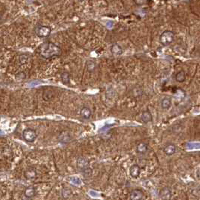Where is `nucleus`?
<instances>
[{
	"label": "nucleus",
	"instance_id": "9",
	"mask_svg": "<svg viewBox=\"0 0 200 200\" xmlns=\"http://www.w3.org/2000/svg\"><path fill=\"white\" fill-rule=\"evenodd\" d=\"M163 152L165 153L166 156H169V157L174 155L175 152H176V146L173 144H167L163 148Z\"/></svg>",
	"mask_w": 200,
	"mask_h": 200
},
{
	"label": "nucleus",
	"instance_id": "7",
	"mask_svg": "<svg viewBox=\"0 0 200 200\" xmlns=\"http://www.w3.org/2000/svg\"><path fill=\"white\" fill-rule=\"evenodd\" d=\"M130 200H142L144 198V193L141 190L135 189L130 193Z\"/></svg>",
	"mask_w": 200,
	"mask_h": 200
},
{
	"label": "nucleus",
	"instance_id": "16",
	"mask_svg": "<svg viewBox=\"0 0 200 200\" xmlns=\"http://www.w3.org/2000/svg\"><path fill=\"white\" fill-rule=\"evenodd\" d=\"M175 80L178 83H183L186 80V73L184 70H181L178 72L175 75Z\"/></svg>",
	"mask_w": 200,
	"mask_h": 200
},
{
	"label": "nucleus",
	"instance_id": "15",
	"mask_svg": "<svg viewBox=\"0 0 200 200\" xmlns=\"http://www.w3.org/2000/svg\"><path fill=\"white\" fill-rule=\"evenodd\" d=\"M147 150H148V146H147V144L144 143V142L139 143L136 147L137 152L141 154H145L147 151Z\"/></svg>",
	"mask_w": 200,
	"mask_h": 200
},
{
	"label": "nucleus",
	"instance_id": "2",
	"mask_svg": "<svg viewBox=\"0 0 200 200\" xmlns=\"http://www.w3.org/2000/svg\"><path fill=\"white\" fill-rule=\"evenodd\" d=\"M174 39V33L171 30H165L159 36V42L162 46H169Z\"/></svg>",
	"mask_w": 200,
	"mask_h": 200
},
{
	"label": "nucleus",
	"instance_id": "21",
	"mask_svg": "<svg viewBox=\"0 0 200 200\" xmlns=\"http://www.w3.org/2000/svg\"><path fill=\"white\" fill-rule=\"evenodd\" d=\"M71 194H72V191L68 187H66V188L65 187V188L63 189V196L64 198H68L71 196Z\"/></svg>",
	"mask_w": 200,
	"mask_h": 200
},
{
	"label": "nucleus",
	"instance_id": "13",
	"mask_svg": "<svg viewBox=\"0 0 200 200\" xmlns=\"http://www.w3.org/2000/svg\"><path fill=\"white\" fill-rule=\"evenodd\" d=\"M111 52L112 54L114 55H121L123 53V49H122L121 46L119 45L117 43L113 44L111 47Z\"/></svg>",
	"mask_w": 200,
	"mask_h": 200
},
{
	"label": "nucleus",
	"instance_id": "6",
	"mask_svg": "<svg viewBox=\"0 0 200 200\" xmlns=\"http://www.w3.org/2000/svg\"><path fill=\"white\" fill-rule=\"evenodd\" d=\"M159 198L162 200H170L172 198V191L169 187H164L159 192Z\"/></svg>",
	"mask_w": 200,
	"mask_h": 200
},
{
	"label": "nucleus",
	"instance_id": "17",
	"mask_svg": "<svg viewBox=\"0 0 200 200\" xmlns=\"http://www.w3.org/2000/svg\"><path fill=\"white\" fill-rule=\"evenodd\" d=\"M24 196L28 199H32L36 196V190L33 186H29L24 191Z\"/></svg>",
	"mask_w": 200,
	"mask_h": 200
},
{
	"label": "nucleus",
	"instance_id": "22",
	"mask_svg": "<svg viewBox=\"0 0 200 200\" xmlns=\"http://www.w3.org/2000/svg\"><path fill=\"white\" fill-rule=\"evenodd\" d=\"M72 183L74 184L75 185H80L81 184V181L80 180V178H78V177H72L70 178Z\"/></svg>",
	"mask_w": 200,
	"mask_h": 200
},
{
	"label": "nucleus",
	"instance_id": "5",
	"mask_svg": "<svg viewBox=\"0 0 200 200\" xmlns=\"http://www.w3.org/2000/svg\"><path fill=\"white\" fill-rule=\"evenodd\" d=\"M89 161L87 160L86 158L80 157L77 160V167L78 169L80 170L81 172H84L85 170L89 169Z\"/></svg>",
	"mask_w": 200,
	"mask_h": 200
},
{
	"label": "nucleus",
	"instance_id": "4",
	"mask_svg": "<svg viewBox=\"0 0 200 200\" xmlns=\"http://www.w3.org/2000/svg\"><path fill=\"white\" fill-rule=\"evenodd\" d=\"M23 139L29 143H33L37 139L36 131L33 129L27 128L23 131Z\"/></svg>",
	"mask_w": 200,
	"mask_h": 200
},
{
	"label": "nucleus",
	"instance_id": "8",
	"mask_svg": "<svg viewBox=\"0 0 200 200\" xmlns=\"http://www.w3.org/2000/svg\"><path fill=\"white\" fill-rule=\"evenodd\" d=\"M141 120L144 123H147L149 122H151L153 120V117L151 115V111H149L148 109L145 110L144 111H143L141 115Z\"/></svg>",
	"mask_w": 200,
	"mask_h": 200
},
{
	"label": "nucleus",
	"instance_id": "10",
	"mask_svg": "<svg viewBox=\"0 0 200 200\" xmlns=\"http://www.w3.org/2000/svg\"><path fill=\"white\" fill-rule=\"evenodd\" d=\"M141 173V168L139 165H132L130 169V175L134 178H136L140 175Z\"/></svg>",
	"mask_w": 200,
	"mask_h": 200
},
{
	"label": "nucleus",
	"instance_id": "3",
	"mask_svg": "<svg viewBox=\"0 0 200 200\" xmlns=\"http://www.w3.org/2000/svg\"><path fill=\"white\" fill-rule=\"evenodd\" d=\"M51 28L45 25H38L36 26L35 33L39 38H47L51 33Z\"/></svg>",
	"mask_w": 200,
	"mask_h": 200
},
{
	"label": "nucleus",
	"instance_id": "14",
	"mask_svg": "<svg viewBox=\"0 0 200 200\" xmlns=\"http://www.w3.org/2000/svg\"><path fill=\"white\" fill-rule=\"evenodd\" d=\"M160 105L162 109H169V108H170L172 106L171 98L168 97V96L164 97L161 100Z\"/></svg>",
	"mask_w": 200,
	"mask_h": 200
},
{
	"label": "nucleus",
	"instance_id": "19",
	"mask_svg": "<svg viewBox=\"0 0 200 200\" xmlns=\"http://www.w3.org/2000/svg\"><path fill=\"white\" fill-rule=\"evenodd\" d=\"M87 70L89 71V72H93L95 69V68H96V63L93 61H92V60H88L87 62Z\"/></svg>",
	"mask_w": 200,
	"mask_h": 200
},
{
	"label": "nucleus",
	"instance_id": "20",
	"mask_svg": "<svg viewBox=\"0 0 200 200\" xmlns=\"http://www.w3.org/2000/svg\"><path fill=\"white\" fill-rule=\"evenodd\" d=\"M29 57L26 54H22L20 56V62L21 64H26L29 62Z\"/></svg>",
	"mask_w": 200,
	"mask_h": 200
},
{
	"label": "nucleus",
	"instance_id": "1",
	"mask_svg": "<svg viewBox=\"0 0 200 200\" xmlns=\"http://www.w3.org/2000/svg\"><path fill=\"white\" fill-rule=\"evenodd\" d=\"M39 56L44 59H51L60 57L62 54V49L60 46L51 41L42 43L37 51Z\"/></svg>",
	"mask_w": 200,
	"mask_h": 200
},
{
	"label": "nucleus",
	"instance_id": "11",
	"mask_svg": "<svg viewBox=\"0 0 200 200\" xmlns=\"http://www.w3.org/2000/svg\"><path fill=\"white\" fill-rule=\"evenodd\" d=\"M80 117L84 119V120H89L90 117L92 116V111H90L88 107H83L80 111Z\"/></svg>",
	"mask_w": 200,
	"mask_h": 200
},
{
	"label": "nucleus",
	"instance_id": "12",
	"mask_svg": "<svg viewBox=\"0 0 200 200\" xmlns=\"http://www.w3.org/2000/svg\"><path fill=\"white\" fill-rule=\"evenodd\" d=\"M37 172L34 168H29L24 172V176L28 180H33L36 178Z\"/></svg>",
	"mask_w": 200,
	"mask_h": 200
},
{
	"label": "nucleus",
	"instance_id": "18",
	"mask_svg": "<svg viewBox=\"0 0 200 200\" xmlns=\"http://www.w3.org/2000/svg\"><path fill=\"white\" fill-rule=\"evenodd\" d=\"M61 80L64 84H70V74L67 72H64L61 74Z\"/></svg>",
	"mask_w": 200,
	"mask_h": 200
}]
</instances>
